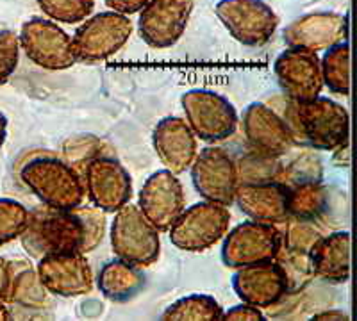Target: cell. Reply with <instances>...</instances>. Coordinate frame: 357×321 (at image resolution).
Masks as SVG:
<instances>
[{
  "instance_id": "ffe728a7",
  "label": "cell",
  "mask_w": 357,
  "mask_h": 321,
  "mask_svg": "<svg viewBox=\"0 0 357 321\" xmlns=\"http://www.w3.org/2000/svg\"><path fill=\"white\" fill-rule=\"evenodd\" d=\"M152 145L159 161L174 173H184L195 163L197 136L190 123L178 116H167L155 123Z\"/></svg>"
},
{
  "instance_id": "8fae6325",
  "label": "cell",
  "mask_w": 357,
  "mask_h": 321,
  "mask_svg": "<svg viewBox=\"0 0 357 321\" xmlns=\"http://www.w3.org/2000/svg\"><path fill=\"white\" fill-rule=\"evenodd\" d=\"M84 187L91 205L116 212L132 198V179L118 159L97 155L84 166Z\"/></svg>"
},
{
  "instance_id": "f1b7e54d",
  "label": "cell",
  "mask_w": 357,
  "mask_h": 321,
  "mask_svg": "<svg viewBox=\"0 0 357 321\" xmlns=\"http://www.w3.org/2000/svg\"><path fill=\"white\" fill-rule=\"evenodd\" d=\"M279 159L280 157L261 154V152L256 150H252L250 154H245L236 163V168H238V180H240V184L280 180L282 179L284 166L280 164Z\"/></svg>"
},
{
  "instance_id": "277c9868",
  "label": "cell",
  "mask_w": 357,
  "mask_h": 321,
  "mask_svg": "<svg viewBox=\"0 0 357 321\" xmlns=\"http://www.w3.org/2000/svg\"><path fill=\"white\" fill-rule=\"evenodd\" d=\"M109 236L114 256L138 268H149L161 256L159 230L134 203L114 212Z\"/></svg>"
},
{
  "instance_id": "d6a6232c",
  "label": "cell",
  "mask_w": 357,
  "mask_h": 321,
  "mask_svg": "<svg viewBox=\"0 0 357 321\" xmlns=\"http://www.w3.org/2000/svg\"><path fill=\"white\" fill-rule=\"evenodd\" d=\"M20 36L13 31H0V86L9 81L20 61Z\"/></svg>"
},
{
  "instance_id": "8992f818",
  "label": "cell",
  "mask_w": 357,
  "mask_h": 321,
  "mask_svg": "<svg viewBox=\"0 0 357 321\" xmlns=\"http://www.w3.org/2000/svg\"><path fill=\"white\" fill-rule=\"evenodd\" d=\"M231 224L227 205L202 200L184 209L174 227L170 228V241L184 252H204L225 237Z\"/></svg>"
},
{
  "instance_id": "1f68e13d",
  "label": "cell",
  "mask_w": 357,
  "mask_h": 321,
  "mask_svg": "<svg viewBox=\"0 0 357 321\" xmlns=\"http://www.w3.org/2000/svg\"><path fill=\"white\" fill-rule=\"evenodd\" d=\"M321 237V230L318 228V224L301 218L289 216L288 221L284 224L282 230V244L293 250H302V252L311 253V248L314 246L318 240Z\"/></svg>"
},
{
  "instance_id": "4316f807",
  "label": "cell",
  "mask_w": 357,
  "mask_h": 321,
  "mask_svg": "<svg viewBox=\"0 0 357 321\" xmlns=\"http://www.w3.org/2000/svg\"><path fill=\"white\" fill-rule=\"evenodd\" d=\"M324 84L336 95L350 93V47L349 43H337L325 50L321 57Z\"/></svg>"
},
{
  "instance_id": "5b68a950",
  "label": "cell",
  "mask_w": 357,
  "mask_h": 321,
  "mask_svg": "<svg viewBox=\"0 0 357 321\" xmlns=\"http://www.w3.org/2000/svg\"><path fill=\"white\" fill-rule=\"evenodd\" d=\"M132 22L127 15L109 9L86 18L72 38L73 54L77 61L97 63L109 59L123 49L130 34Z\"/></svg>"
},
{
  "instance_id": "836d02e7",
  "label": "cell",
  "mask_w": 357,
  "mask_h": 321,
  "mask_svg": "<svg viewBox=\"0 0 357 321\" xmlns=\"http://www.w3.org/2000/svg\"><path fill=\"white\" fill-rule=\"evenodd\" d=\"M223 321H263L264 314L261 313L259 307H254L250 304L234 305L231 309L223 311Z\"/></svg>"
},
{
  "instance_id": "8d00e7d4",
  "label": "cell",
  "mask_w": 357,
  "mask_h": 321,
  "mask_svg": "<svg viewBox=\"0 0 357 321\" xmlns=\"http://www.w3.org/2000/svg\"><path fill=\"white\" fill-rule=\"evenodd\" d=\"M311 320H314V321H318V320L320 321H349L350 316L347 313H343V311L329 309V311H321V313L314 314Z\"/></svg>"
},
{
  "instance_id": "3957f363",
  "label": "cell",
  "mask_w": 357,
  "mask_h": 321,
  "mask_svg": "<svg viewBox=\"0 0 357 321\" xmlns=\"http://www.w3.org/2000/svg\"><path fill=\"white\" fill-rule=\"evenodd\" d=\"M20 179L41 203L57 209H75L86 196L77 168L54 155H38L22 166Z\"/></svg>"
},
{
  "instance_id": "d4e9b609",
  "label": "cell",
  "mask_w": 357,
  "mask_h": 321,
  "mask_svg": "<svg viewBox=\"0 0 357 321\" xmlns=\"http://www.w3.org/2000/svg\"><path fill=\"white\" fill-rule=\"evenodd\" d=\"M47 288L40 281L38 269L25 259H15V273H13L11 295L9 304L22 305V307H43L47 304Z\"/></svg>"
},
{
  "instance_id": "7a4b0ae2",
  "label": "cell",
  "mask_w": 357,
  "mask_h": 321,
  "mask_svg": "<svg viewBox=\"0 0 357 321\" xmlns=\"http://www.w3.org/2000/svg\"><path fill=\"white\" fill-rule=\"evenodd\" d=\"M282 111L296 145H309L317 150H337L349 141V111L331 98L295 102L286 97Z\"/></svg>"
},
{
  "instance_id": "9a60e30c",
  "label": "cell",
  "mask_w": 357,
  "mask_h": 321,
  "mask_svg": "<svg viewBox=\"0 0 357 321\" xmlns=\"http://www.w3.org/2000/svg\"><path fill=\"white\" fill-rule=\"evenodd\" d=\"M184 189L177 173L168 168L152 173L139 191L138 208L159 232H170L186 208Z\"/></svg>"
},
{
  "instance_id": "603a6c76",
  "label": "cell",
  "mask_w": 357,
  "mask_h": 321,
  "mask_svg": "<svg viewBox=\"0 0 357 321\" xmlns=\"http://www.w3.org/2000/svg\"><path fill=\"white\" fill-rule=\"evenodd\" d=\"M97 285L104 298L116 304H126L145 289L146 276L142 268L116 257L102 266L97 276Z\"/></svg>"
},
{
  "instance_id": "74e56055",
  "label": "cell",
  "mask_w": 357,
  "mask_h": 321,
  "mask_svg": "<svg viewBox=\"0 0 357 321\" xmlns=\"http://www.w3.org/2000/svg\"><path fill=\"white\" fill-rule=\"evenodd\" d=\"M6 136H8V118H6V114L0 111V147L4 145Z\"/></svg>"
},
{
  "instance_id": "e0dca14e",
  "label": "cell",
  "mask_w": 357,
  "mask_h": 321,
  "mask_svg": "<svg viewBox=\"0 0 357 321\" xmlns=\"http://www.w3.org/2000/svg\"><path fill=\"white\" fill-rule=\"evenodd\" d=\"M38 275L47 291L61 298L91 293L95 282L86 253H52L38 259Z\"/></svg>"
},
{
  "instance_id": "cb8c5ba5",
  "label": "cell",
  "mask_w": 357,
  "mask_h": 321,
  "mask_svg": "<svg viewBox=\"0 0 357 321\" xmlns=\"http://www.w3.org/2000/svg\"><path fill=\"white\" fill-rule=\"evenodd\" d=\"M331 189L320 179H309L288 186V209L289 216L301 220L314 221L318 225L325 224L329 214Z\"/></svg>"
},
{
  "instance_id": "484cf974",
  "label": "cell",
  "mask_w": 357,
  "mask_h": 321,
  "mask_svg": "<svg viewBox=\"0 0 357 321\" xmlns=\"http://www.w3.org/2000/svg\"><path fill=\"white\" fill-rule=\"evenodd\" d=\"M222 305L209 295H188L168 305L161 314L162 321H220Z\"/></svg>"
},
{
  "instance_id": "4fadbf2b",
  "label": "cell",
  "mask_w": 357,
  "mask_h": 321,
  "mask_svg": "<svg viewBox=\"0 0 357 321\" xmlns=\"http://www.w3.org/2000/svg\"><path fill=\"white\" fill-rule=\"evenodd\" d=\"M191 182L204 200L231 205L236 200L240 186L236 161L227 150L220 147H207L197 154L191 164Z\"/></svg>"
},
{
  "instance_id": "7c38bea8",
  "label": "cell",
  "mask_w": 357,
  "mask_h": 321,
  "mask_svg": "<svg viewBox=\"0 0 357 321\" xmlns=\"http://www.w3.org/2000/svg\"><path fill=\"white\" fill-rule=\"evenodd\" d=\"M273 74L282 93L295 102L314 100L325 86L320 57L298 47H288L277 56Z\"/></svg>"
},
{
  "instance_id": "5bb4252c",
  "label": "cell",
  "mask_w": 357,
  "mask_h": 321,
  "mask_svg": "<svg viewBox=\"0 0 357 321\" xmlns=\"http://www.w3.org/2000/svg\"><path fill=\"white\" fill-rule=\"evenodd\" d=\"M191 13L193 0H151L139 11V36L152 49H170L183 38Z\"/></svg>"
},
{
  "instance_id": "d6986e66",
  "label": "cell",
  "mask_w": 357,
  "mask_h": 321,
  "mask_svg": "<svg viewBox=\"0 0 357 321\" xmlns=\"http://www.w3.org/2000/svg\"><path fill=\"white\" fill-rule=\"evenodd\" d=\"M349 31V20L345 15L333 11L309 13L293 20L284 29V38L288 47H298L312 52L327 50L331 47L343 43Z\"/></svg>"
},
{
  "instance_id": "e575fe53",
  "label": "cell",
  "mask_w": 357,
  "mask_h": 321,
  "mask_svg": "<svg viewBox=\"0 0 357 321\" xmlns=\"http://www.w3.org/2000/svg\"><path fill=\"white\" fill-rule=\"evenodd\" d=\"M13 273H15V260H8L4 257H0V302L2 304H9Z\"/></svg>"
},
{
  "instance_id": "f35d334b",
  "label": "cell",
  "mask_w": 357,
  "mask_h": 321,
  "mask_svg": "<svg viewBox=\"0 0 357 321\" xmlns=\"http://www.w3.org/2000/svg\"><path fill=\"white\" fill-rule=\"evenodd\" d=\"M9 320H13L11 313H9V309L6 307V304L0 302V321H9Z\"/></svg>"
},
{
  "instance_id": "ba28073f",
  "label": "cell",
  "mask_w": 357,
  "mask_h": 321,
  "mask_svg": "<svg viewBox=\"0 0 357 321\" xmlns=\"http://www.w3.org/2000/svg\"><path fill=\"white\" fill-rule=\"evenodd\" d=\"M186 122L202 141L216 143L238 130V111L223 95L211 90H190L183 95Z\"/></svg>"
},
{
  "instance_id": "d590c367",
  "label": "cell",
  "mask_w": 357,
  "mask_h": 321,
  "mask_svg": "<svg viewBox=\"0 0 357 321\" xmlns=\"http://www.w3.org/2000/svg\"><path fill=\"white\" fill-rule=\"evenodd\" d=\"M151 0H106L107 8L113 9V11L123 13V15H134V13H139Z\"/></svg>"
},
{
  "instance_id": "2e32d148",
  "label": "cell",
  "mask_w": 357,
  "mask_h": 321,
  "mask_svg": "<svg viewBox=\"0 0 357 321\" xmlns=\"http://www.w3.org/2000/svg\"><path fill=\"white\" fill-rule=\"evenodd\" d=\"M241 125L252 150L261 154L282 157L291 150L293 145H296L295 136L284 116L263 102H254L245 107Z\"/></svg>"
},
{
  "instance_id": "6da1fadb",
  "label": "cell",
  "mask_w": 357,
  "mask_h": 321,
  "mask_svg": "<svg viewBox=\"0 0 357 321\" xmlns=\"http://www.w3.org/2000/svg\"><path fill=\"white\" fill-rule=\"evenodd\" d=\"M106 236V212L98 208L57 209L38 205L29 211V221L20 236L22 246L34 259L52 253H89Z\"/></svg>"
},
{
  "instance_id": "83f0119b",
  "label": "cell",
  "mask_w": 357,
  "mask_h": 321,
  "mask_svg": "<svg viewBox=\"0 0 357 321\" xmlns=\"http://www.w3.org/2000/svg\"><path fill=\"white\" fill-rule=\"evenodd\" d=\"M275 263L280 266L282 273H284L286 284H288V293H298V291H302L311 282L312 276H314L311 253L309 252L293 250V248L280 244Z\"/></svg>"
},
{
  "instance_id": "7402d4cb",
  "label": "cell",
  "mask_w": 357,
  "mask_h": 321,
  "mask_svg": "<svg viewBox=\"0 0 357 321\" xmlns=\"http://www.w3.org/2000/svg\"><path fill=\"white\" fill-rule=\"evenodd\" d=\"M311 263L314 276L324 282H347L352 269V236L345 230L321 236L311 248Z\"/></svg>"
},
{
  "instance_id": "30bf717a",
  "label": "cell",
  "mask_w": 357,
  "mask_h": 321,
  "mask_svg": "<svg viewBox=\"0 0 357 321\" xmlns=\"http://www.w3.org/2000/svg\"><path fill=\"white\" fill-rule=\"evenodd\" d=\"M20 47L34 65L49 72L68 70L77 63L72 38L47 18H31L22 25Z\"/></svg>"
},
{
  "instance_id": "f546056e",
  "label": "cell",
  "mask_w": 357,
  "mask_h": 321,
  "mask_svg": "<svg viewBox=\"0 0 357 321\" xmlns=\"http://www.w3.org/2000/svg\"><path fill=\"white\" fill-rule=\"evenodd\" d=\"M38 6L50 20L81 24L93 11L95 0H38Z\"/></svg>"
},
{
  "instance_id": "9c48e42d",
  "label": "cell",
  "mask_w": 357,
  "mask_h": 321,
  "mask_svg": "<svg viewBox=\"0 0 357 321\" xmlns=\"http://www.w3.org/2000/svg\"><path fill=\"white\" fill-rule=\"evenodd\" d=\"M216 17L240 45H266L279 27V17L263 0H220Z\"/></svg>"
},
{
  "instance_id": "52a82bcc",
  "label": "cell",
  "mask_w": 357,
  "mask_h": 321,
  "mask_svg": "<svg viewBox=\"0 0 357 321\" xmlns=\"http://www.w3.org/2000/svg\"><path fill=\"white\" fill-rule=\"evenodd\" d=\"M280 244L282 230H279L277 225L247 220L225 234L220 256L227 268L238 269L275 260Z\"/></svg>"
},
{
  "instance_id": "44dd1931",
  "label": "cell",
  "mask_w": 357,
  "mask_h": 321,
  "mask_svg": "<svg viewBox=\"0 0 357 321\" xmlns=\"http://www.w3.org/2000/svg\"><path fill=\"white\" fill-rule=\"evenodd\" d=\"M234 203L248 220L261 224L284 225L289 218L288 186L280 180L240 184Z\"/></svg>"
},
{
  "instance_id": "4dcf8cb0",
  "label": "cell",
  "mask_w": 357,
  "mask_h": 321,
  "mask_svg": "<svg viewBox=\"0 0 357 321\" xmlns=\"http://www.w3.org/2000/svg\"><path fill=\"white\" fill-rule=\"evenodd\" d=\"M29 221V209L11 198H0V246L18 240Z\"/></svg>"
},
{
  "instance_id": "ac0fdd59",
  "label": "cell",
  "mask_w": 357,
  "mask_h": 321,
  "mask_svg": "<svg viewBox=\"0 0 357 321\" xmlns=\"http://www.w3.org/2000/svg\"><path fill=\"white\" fill-rule=\"evenodd\" d=\"M231 284L236 297L259 309L272 307L288 295L286 276L275 260L238 268Z\"/></svg>"
}]
</instances>
